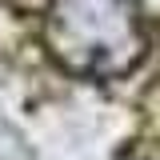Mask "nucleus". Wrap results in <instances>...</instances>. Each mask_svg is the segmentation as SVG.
Returning <instances> with one entry per match:
<instances>
[{
  "label": "nucleus",
  "mask_w": 160,
  "mask_h": 160,
  "mask_svg": "<svg viewBox=\"0 0 160 160\" xmlns=\"http://www.w3.org/2000/svg\"><path fill=\"white\" fill-rule=\"evenodd\" d=\"M40 36L64 72L84 80L124 76L148 48L136 0H48Z\"/></svg>",
  "instance_id": "nucleus-1"
}]
</instances>
